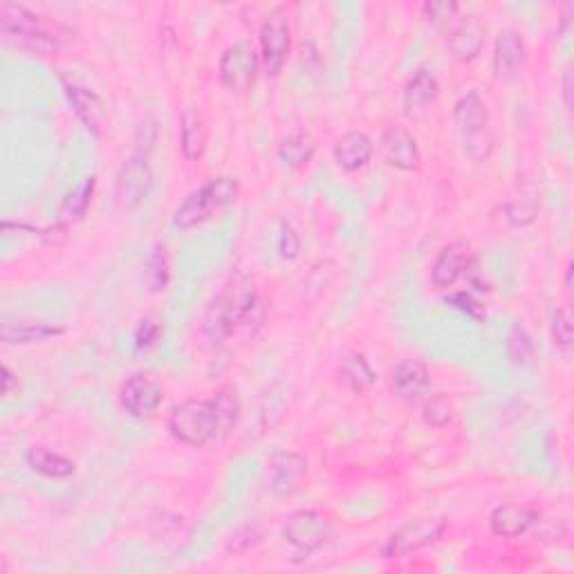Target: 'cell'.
Instances as JSON below:
<instances>
[{
  "instance_id": "cell-1",
  "label": "cell",
  "mask_w": 574,
  "mask_h": 574,
  "mask_svg": "<svg viewBox=\"0 0 574 574\" xmlns=\"http://www.w3.org/2000/svg\"><path fill=\"white\" fill-rule=\"evenodd\" d=\"M263 319L265 305L254 285L234 279L209 303L205 319H202V330L211 344H225L238 328H245L254 335L261 328Z\"/></svg>"
},
{
  "instance_id": "cell-2",
  "label": "cell",
  "mask_w": 574,
  "mask_h": 574,
  "mask_svg": "<svg viewBox=\"0 0 574 574\" xmlns=\"http://www.w3.org/2000/svg\"><path fill=\"white\" fill-rule=\"evenodd\" d=\"M0 32L9 41L39 52L57 50L63 41L70 39V32L61 23L18 3H0Z\"/></svg>"
},
{
  "instance_id": "cell-3",
  "label": "cell",
  "mask_w": 574,
  "mask_h": 574,
  "mask_svg": "<svg viewBox=\"0 0 574 574\" xmlns=\"http://www.w3.org/2000/svg\"><path fill=\"white\" fill-rule=\"evenodd\" d=\"M240 184L231 175H220V178L207 180L202 187H198L193 193L184 198L182 205L175 209L173 222L178 229H191L196 225H202L220 214L222 209L231 207L238 198Z\"/></svg>"
},
{
  "instance_id": "cell-4",
  "label": "cell",
  "mask_w": 574,
  "mask_h": 574,
  "mask_svg": "<svg viewBox=\"0 0 574 574\" xmlns=\"http://www.w3.org/2000/svg\"><path fill=\"white\" fill-rule=\"evenodd\" d=\"M169 431L178 442L187 447H207L211 440L220 438L218 415L214 400H184L175 404L169 413Z\"/></svg>"
},
{
  "instance_id": "cell-5",
  "label": "cell",
  "mask_w": 574,
  "mask_h": 574,
  "mask_svg": "<svg viewBox=\"0 0 574 574\" xmlns=\"http://www.w3.org/2000/svg\"><path fill=\"white\" fill-rule=\"evenodd\" d=\"M453 119L462 137V146L471 160L483 162L494 151V135L489 128V113L485 101L476 90L462 95L453 106Z\"/></svg>"
},
{
  "instance_id": "cell-6",
  "label": "cell",
  "mask_w": 574,
  "mask_h": 574,
  "mask_svg": "<svg viewBox=\"0 0 574 574\" xmlns=\"http://www.w3.org/2000/svg\"><path fill=\"white\" fill-rule=\"evenodd\" d=\"M332 521L328 514L319 509H299L294 512L283 527V539L292 548V561H308L314 552L323 548V543L330 539Z\"/></svg>"
},
{
  "instance_id": "cell-7",
  "label": "cell",
  "mask_w": 574,
  "mask_h": 574,
  "mask_svg": "<svg viewBox=\"0 0 574 574\" xmlns=\"http://www.w3.org/2000/svg\"><path fill=\"white\" fill-rule=\"evenodd\" d=\"M258 68H261V52L249 41H236L222 52L218 63V77L222 88L229 92H245L254 86Z\"/></svg>"
},
{
  "instance_id": "cell-8",
  "label": "cell",
  "mask_w": 574,
  "mask_h": 574,
  "mask_svg": "<svg viewBox=\"0 0 574 574\" xmlns=\"http://www.w3.org/2000/svg\"><path fill=\"white\" fill-rule=\"evenodd\" d=\"M258 39H261V66L267 77H276L283 70L292 45L290 18H287L285 7L272 9L261 25Z\"/></svg>"
},
{
  "instance_id": "cell-9",
  "label": "cell",
  "mask_w": 574,
  "mask_h": 574,
  "mask_svg": "<svg viewBox=\"0 0 574 574\" xmlns=\"http://www.w3.org/2000/svg\"><path fill=\"white\" fill-rule=\"evenodd\" d=\"M447 530V518H418L402 525L400 530L391 534L382 545L384 559H402L422 548H429Z\"/></svg>"
},
{
  "instance_id": "cell-10",
  "label": "cell",
  "mask_w": 574,
  "mask_h": 574,
  "mask_svg": "<svg viewBox=\"0 0 574 574\" xmlns=\"http://www.w3.org/2000/svg\"><path fill=\"white\" fill-rule=\"evenodd\" d=\"M153 187V173L148 166V155L137 151L128 157L117 173L115 182V200L119 209L135 211L146 200L148 191Z\"/></svg>"
},
{
  "instance_id": "cell-11",
  "label": "cell",
  "mask_w": 574,
  "mask_h": 574,
  "mask_svg": "<svg viewBox=\"0 0 574 574\" xmlns=\"http://www.w3.org/2000/svg\"><path fill=\"white\" fill-rule=\"evenodd\" d=\"M119 402L137 420L153 418L164 402V386L151 373H135L119 388Z\"/></svg>"
},
{
  "instance_id": "cell-12",
  "label": "cell",
  "mask_w": 574,
  "mask_h": 574,
  "mask_svg": "<svg viewBox=\"0 0 574 574\" xmlns=\"http://www.w3.org/2000/svg\"><path fill=\"white\" fill-rule=\"evenodd\" d=\"M61 83L79 122L86 126L95 137H104L106 126H108V113H106L104 101L99 99L97 92L83 88L79 86V83H74L66 77H61Z\"/></svg>"
},
{
  "instance_id": "cell-13",
  "label": "cell",
  "mask_w": 574,
  "mask_h": 574,
  "mask_svg": "<svg viewBox=\"0 0 574 574\" xmlns=\"http://www.w3.org/2000/svg\"><path fill=\"white\" fill-rule=\"evenodd\" d=\"M308 474V460L294 451H276L267 462V478L270 489L279 496H292L301 487Z\"/></svg>"
},
{
  "instance_id": "cell-14",
  "label": "cell",
  "mask_w": 574,
  "mask_h": 574,
  "mask_svg": "<svg viewBox=\"0 0 574 574\" xmlns=\"http://www.w3.org/2000/svg\"><path fill=\"white\" fill-rule=\"evenodd\" d=\"M447 50L456 61H474L485 45V27L474 16H462L447 32Z\"/></svg>"
},
{
  "instance_id": "cell-15",
  "label": "cell",
  "mask_w": 574,
  "mask_h": 574,
  "mask_svg": "<svg viewBox=\"0 0 574 574\" xmlns=\"http://www.w3.org/2000/svg\"><path fill=\"white\" fill-rule=\"evenodd\" d=\"M541 512L530 505H516L505 503L498 505L492 516H489V530L503 539H518L532 530L534 525H539Z\"/></svg>"
},
{
  "instance_id": "cell-16",
  "label": "cell",
  "mask_w": 574,
  "mask_h": 574,
  "mask_svg": "<svg viewBox=\"0 0 574 574\" xmlns=\"http://www.w3.org/2000/svg\"><path fill=\"white\" fill-rule=\"evenodd\" d=\"M382 155L397 171H415L420 166L418 140L404 126H388L382 133Z\"/></svg>"
},
{
  "instance_id": "cell-17",
  "label": "cell",
  "mask_w": 574,
  "mask_h": 574,
  "mask_svg": "<svg viewBox=\"0 0 574 574\" xmlns=\"http://www.w3.org/2000/svg\"><path fill=\"white\" fill-rule=\"evenodd\" d=\"M541 193L532 180L518 182L505 200V220L512 227H527L539 218Z\"/></svg>"
},
{
  "instance_id": "cell-18",
  "label": "cell",
  "mask_w": 574,
  "mask_h": 574,
  "mask_svg": "<svg viewBox=\"0 0 574 574\" xmlns=\"http://www.w3.org/2000/svg\"><path fill=\"white\" fill-rule=\"evenodd\" d=\"M393 388L406 402H418L429 395L431 373L420 359H404L393 368Z\"/></svg>"
},
{
  "instance_id": "cell-19",
  "label": "cell",
  "mask_w": 574,
  "mask_h": 574,
  "mask_svg": "<svg viewBox=\"0 0 574 574\" xmlns=\"http://www.w3.org/2000/svg\"><path fill=\"white\" fill-rule=\"evenodd\" d=\"M525 61V43L516 30L498 32L494 43V74L498 79H512L523 68Z\"/></svg>"
},
{
  "instance_id": "cell-20",
  "label": "cell",
  "mask_w": 574,
  "mask_h": 574,
  "mask_svg": "<svg viewBox=\"0 0 574 574\" xmlns=\"http://www.w3.org/2000/svg\"><path fill=\"white\" fill-rule=\"evenodd\" d=\"M469 265H471L469 249L462 243H451L442 249L438 258H435V263L431 267V283L435 287H440V290L456 285L460 276H465Z\"/></svg>"
},
{
  "instance_id": "cell-21",
  "label": "cell",
  "mask_w": 574,
  "mask_h": 574,
  "mask_svg": "<svg viewBox=\"0 0 574 574\" xmlns=\"http://www.w3.org/2000/svg\"><path fill=\"white\" fill-rule=\"evenodd\" d=\"M66 335V326H59V323H48V321H5L0 326V339L5 344H41V341H48L54 337Z\"/></svg>"
},
{
  "instance_id": "cell-22",
  "label": "cell",
  "mask_w": 574,
  "mask_h": 574,
  "mask_svg": "<svg viewBox=\"0 0 574 574\" xmlns=\"http://www.w3.org/2000/svg\"><path fill=\"white\" fill-rule=\"evenodd\" d=\"M373 151L375 144L366 133L348 131L335 144V162L339 164V169L353 173L364 169L370 157H373Z\"/></svg>"
},
{
  "instance_id": "cell-23",
  "label": "cell",
  "mask_w": 574,
  "mask_h": 574,
  "mask_svg": "<svg viewBox=\"0 0 574 574\" xmlns=\"http://www.w3.org/2000/svg\"><path fill=\"white\" fill-rule=\"evenodd\" d=\"M25 462L27 467L45 478H70L77 471V462L66 458L63 453L43 447V444H34V447L27 449Z\"/></svg>"
},
{
  "instance_id": "cell-24",
  "label": "cell",
  "mask_w": 574,
  "mask_h": 574,
  "mask_svg": "<svg viewBox=\"0 0 574 574\" xmlns=\"http://www.w3.org/2000/svg\"><path fill=\"white\" fill-rule=\"evenodd\" d=\"M180 148L189 162H198L207 151V128L193 108L184 110L180 119Z\"/></svg>"
},
{
  "instance_id": "cell-25",
  "label": "cell",
  "mask_w": 574,
  "mask_h": 574,
  "mask_svg": "<svg viewBox=\"0 0 574 574\" xmlns=\"http://www.w3.org/2000/svg\"><path fill=\"white\" fill-rule=\"evenodd\" d=\"M317 153V142L308 131H294L285 137L279 146V157L287 169L299 171L312 162Z\"/></svg>"
},
{
  "instance_id": "cell-26",
  "label": "cell",
  "mask_w": 574,
  "mask_h": 574,
  "mask_svg": "<svg viewBox=\"0 0 574 574\" xmlns=\"http://www.w3.org/2000/svg\"><path fill=\"white\" fill-rule=\"evenodd\" d=\"M438 90L440 86L435 74L429 70H418L404 88V108L411 113V110L429 106L438 97Z\"/></svg>"
},
{
  "instance_id": "cell-27",
  "label": "cell",
  "mask_w": 574,
  "mask_h": 574,
  "mask_svg": "<svg viewBox=\"0 0 574 574\" xmlns=\"http://www.w3.org/2000/svg\"><path fill=\"white\" fill-rule=\"evenodd\" d=\"M339 375L344 379V384L350 388L353 393H366L370 386L375 384V370L370 368L368 359L361 353L348 355L344 361H341Z\"/></svg>"
},
{
  "instance_id": "cell-28",
  "label": "cell",
  "mask_w": 574,
  "mask_h": 574,
  "mask_svg": "<svg viewBox=\"0 0 574 574\" xmlns=\"http://www.w3.org/2000/svg\"><path fill=\"white\" fill-rule=\"evenodd\" d=\"M95 189H97V178L95 175H90V178L83 180L77 189H74L70 196L63 202V207L59 211V218L63 225H70V222H77L83 216L88 214L90 209V202L92 196H95Z\"/></svg>"
},
{
  "instance_id": "cell-29",
  "label": "cell",
  "mask_w": 574,
  "mask_h": 574,
  "mask_svg": "<svg viewBox=\"0 0 574 574\" xmlns=\"http://www.w3.org/2000/svg\"><path fill=\"white\" fill-rule=\"evenodd\" d=\"M146 283L153 292H164L166 285L171 281V261H169V249L164 243H157L151 254L146 258Z\"/></svg>"
},
{
  "instance_id": "cell-30",
  "label": "cell",
  "mask_w": 574,
  "mask_h": 574,
  "mask_svg": "<svg viewBox=\"0 0 574 574\" xmlns=\"http://www.w3.org/2000/svg\"><path fill=\"white\" fill-rule=\"evenodd\" d=\"M214 406L218 415L220 438H227V435L236 429V424L240 420V400L236 388L231 386L220 388L214 397Z\"/></svg>"
},
{
  "instance_id": "cell-31",
  "label": "cell",
  "mask_w": 574,
  "mask_h": 574,
  "mask_svg": "<svg viewBox=\"0 0 574 574\" xmlns=\"http://www.w3.org/2000/svg\"><path fill=\"white\" fill-rule=\"evenodd\" d=\"M507 357L514 366H527L534 359V339L521 323H516V326L509 330Z\"/></svg>"
},
{
  "instance_id": "cell-32",
  "label": "cell",
  "mask_w": 574,
  "mask_h": 574,
  "mask_svg": "<svg viewBox=\"0 0 574 574\" xmlns=\"http://www.w3.org/2000/svg\"><path fill=\"white\" fill-rule=\"evenodd\" d=\"M422 420L433 429H442L453 420V404L444 393H433L424 400L422 406Z\"/></svg>"
},
{
  "instance_id": "cell-33",
  "label": "cell",
  "mask_w": 574,
  "mask_h": 574,
  "mask_svg": "<svg viewBox=\"0 0 574 574\" xmlns=\"http://www.w3.org/2000/svg\"><path fill=\"white\" fill-rule=\"evenodd\" d=\"M424 16H427V21L433 27H438V30L444 34L460 18V5L451 3V0H435V3H424Z\"/></svg>"
},
{
  "instance_id": "cell-34",
  "label": "cell",
  "mask_w": 574,
  "mask_h": 574,
  "mask_svg": "<svg viewBox=\"0 0 574 574\" xmlns=\"http://www.w3.org/2000/svg\"><path fill=\"white\" fill-rule=\"evenodd\" d=\"M263 541V530L256 523H247L243 527L229 536L227 541V550L229 552H247L249 548H254Z\"/></svg>"
},
{
  "instance_id": "cell-35",
  "label": "cell",
  "mask_w": 574,
  "mask_h": 574,
  "mask_svg": "<svg viewBox=\"0 0 574 574\" xmlns=\"http://www.w3.org/2000/svg\"><path fill=\"white\" fill-rule=\"evenodd\" d=\"M552 339L561 350H570L574 344L572 319H570V314L561 308L552 312Z\"/></svg>"
},
{
  "instance_id": "cell-36",
  "label": "cell",
  "mask_w": 574,
  "mask_h": 574,
  "mask_svg": "<svg viewBox=\"0 0 574 574\" xmlns=\"http://www.w3.org/2000/svg\"><path fill=\"white\" fill-rule=\"evenodd\" d=\"M447 303L451 305V308H456L458 312L467 314V317H471V319H476V321L485 319V305L480 303L471 292H465V290L453 292L447 296Z\"/></svg>"
},
{
  "instance_id": "cell-37",
  "label": "cell",
  "mask_w": 574,
  "mask_h": 574,
  "mask_svg": "<svg viewBox=\"0 0 574 574\" xmlns=\"http://www.w3.org/2000/svg\"><path fill=\"white\" fill-rule=\"evenodd\" d=\"M279 252L287 261H294L301 254V236L296 234V229L290 222H281V234H279Z\"/></svg>"
},
{
  "instance_id": "cell-38",
  "label": "cell",
  "mask_w": 574,
  "mask_h": 574,
  "mask_svg": "<svg viewBox=\"0 0 574 574\" xmlns=\"http://www.w3.org/2000/svg\"><path fill=\"white\" fill-rule=\"evenodd\" d=\"M160 332H162L160 323H155L151 319H144L140 326H137V330H135V348L137 350L151 348L157 341V337H160Z\"/></svg>"
},
{
  "instance_id": "cell-39",
  "label": "cell",
  "mask_w": 574,
  "mask_h": 574,
  "mask_svg": "<svg viewBox=\"0 0 574 574\" xmlns=\"http://www.w3.org/2000/svg\"><path fill=\"white\" fill-rule=\"evenodd\" d=\"M566 534H568L566 523H563V521H552L550 530H541L539 534H536V539H541L545 543H554V541L559 543V541L566 539Z\"/></svg>"
},
{
  "instance_id": "cell-40",
  "label": "cell",
  "mask_w": 574,
  "mask_h": 574,
  "mask_svg": "<svg viewBox=\"0 0 574 574\" xmlns=\"http://www.w3.org/2000/svg\"><path fill=\"white\" fill-rule=\"evenodd\" d=\"M14 391H18V377L12 373V368L3 366V395L9 397Z\"/></svg>"
},
{
  "instance_id": "cell-41",
  "label": "cell",
  "mask_w": 574,
  "mask_h": 574,
  "mask_svg": "<svg viewBox=\"0 0 574 574\" xmlns=\"http://www.w3.org/2000/svg\"><path fill=\"white\" fill-rule=\"evenodd\" d=\"M572 90H574L572 68H568L566 74H563V104H566L568 110H572Z\"/></svg>"
},
{
  "instance_id": "cell-42",
  "label": "cell",
  "mask_w": 574,
  "mask_h": 574,
  "mask_svg": "<svg viewBox=\"0 0 574 574\" xmlns=\"http://www.w3.org/2000/svg\"><path fill=\"white\" fill-rule=\"evenodd\" d=\"M572 274H574V263L570 261L566 267V292L572 294Z\"/></svg>"
},
{
  "instance_id": "cell-43",
  "label": "cell",
  "mask_w": 574,
  "mask_h": 574,
  "mask_svg": "<svg viewBox=\"0 0 574 574\" xmlns=\"http://www.w3.org/2000/svg\"><path fill=\"white\" fill-rule=\"evenodd\" d=\"M7 572V561L5 557H0V574H5Z\"/></svg>"
}]
</instances>
